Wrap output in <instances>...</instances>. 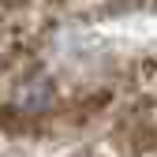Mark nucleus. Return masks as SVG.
<instances>
[{"mask_svg":"<svg viewBox=\"0 0 157 157\" xmlns=\"http://www.w3.org/2000/svg\"><path fill=\"white\" fill-rule=\"evenodd\" d=\"M139 124L157 135V67L139 78Z\"/></svg>","mask_w":157,"mask_h":157,"instance_id":"1","label":"nucleus"}]
</instances>
